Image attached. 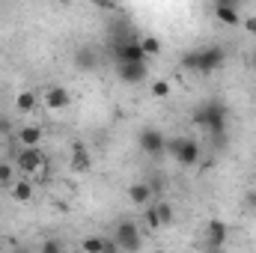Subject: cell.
<instances>
[{
    "label": "cell",
    "instance_id": "obj_1",
    "mask_svg": "<svg viewBox=\"0 0 256 253\" xmlns=\"http://www.w3.org/2000/svg\"><path fill=\"white\" fill-rule=\"evenodd\" d=\"M194 122L200 128H206L212 137H214V143L220 146V143H226V116H230V110H226V104L224 102H218V98H212V102H202L200 108H194Z\"/></svg>",
    "mask_w": 256,
    "mask_h": 253
},
{
    "label": "cell",
    "instance_id": "obj_2",
    "mask_svg": "<svg viewBox=\"0 0 256 253\" xmlns=\"http://www.w3.org/2000/svg\"><path fill=\"white\" fill-rule=\"evenodd\" d=\"M224 63H226V51L220 45H206V48H194V51L182 54V66L196 74H212Z\"/></svg>",
    "mask_w": 256,
    "mask_h": 253
},
{
    "label": "cell",
    "instance_id": "obj_3",
    "mask_svg": "<svg viewBox=\"0 0 256 253\" xmlns=\"http://www.w3.org/2000/svg\"><path fill=\"white\" fill-rule=\"evenodd\" d=\"M167 152H170V155L176 158V164H182V167L200 164V155H202L200 140H194V137H173V140H167Z\"/></svg>",
    "mask_w": 256,
    "mask_h": 253
},
{
    "label": "cell",
    "instance_id": "obj_4",
    "mask_svg": "<svg viewBox=\"0 0 256 253\" xmlns=\"http://www.w3.org/2000/svg\"><path fill=\"white\" fill-rule=\"evenodd\" d=\"M110 238L120 244L122 253H137L140 248H143V236H140V226H137L134 220H120Z\"/></svg>",
    "mask_w": 256,
    "mask_h": 253
},
{
    "label": "cell",
    "instance_id": "obj_5",
    "mask_svg": "<svg viewBox=\"0 0 256 253\" xmlns=\"http://www.w3.org/2000/svg\"><path fill=\"white\" fill-rule=\"evenodd\" d=\"M114 57H116V63L126 66V63H146V54H143V48H140V39L137 36H122V39H116L114 42Z\"/></svg>",
    "mask_w": 256,
    "mask_h": 253
},
{
    "label": "cell",
    "instance_id": "obj_6",
    "mask_svg": "<svg viewBox=\"0 0 256 253\" xmlns=\"http://www.w3.org/2000/svg\"><path fill=\"white\" fill-rule=\"evenodd\" d=\"M137 146H140V152H146V155H161V152H167V137H164V131H158V128L149 126V128L140 131Z\"/></svg>",
    "mask_w": 256,
    "mask_h": 253
},
{
    "label": "cell",
    "instance_id": "obj_7",
    "mask_svg": "<svg viewBox=\"0 0 256 253\" xmlns=\"http://www.w3.org/2000/svg\"><path fill=\"white\" fill-rule=\"evenodd\" d=\"M226 238H230V226H226V220H220V218H212L208 224H206V248H226Z\"/></svg>",
    "mask_w": 256,
    "mask_h": 253
},
{
    "label": "cell",
    "instance_id": "obj_8",
    "mask_svg": "<svg viewBox=\"0 0 256 253\" xmlns=\"http://www.w3.org/2000/svg\"><path fill=\"white\" fill-rule=\"evenodd\" d=\"M212 12H214V18H218L220 24H230V27L242 24V12H238V3H236V0H218V3L212 6Z\"/></svg>",
    "mask_w": 256,
    "mask_h": 253
},
{
    "label": "cell",
    "instance_id": "obj_9",
    "mask_svg": "<svg viewBox=\"0 0 256 253\" xmlns=\"http://www.w3.org/2000/svg\"><path fill=\"white\" fill-rule=\"evenodd\" d=\"M42 164H45V158H42L39 149H21V152L15 155V167H18L21 173H36Z\"/></svg>",
    "mask_w": 256,
    "mask_h": 253
},
{
    "label": "cell",
    "instance_id": "obj_10",
    "mask_svg": "<svg viewBox=\"0 0 256 253\" xmlns=\"http://www.w3.org/2000/svg\"><path fill=\"white\" fill-rule=\"evenodd\" d=\"M128 200L134 202V206H152L155 202V188L149 185V182H134L131 188H128Z\"/></svg>",
    "mask_w": 256,
    "mask_h": 253
},
{
    "label": "cell",
    "instance_id": "obj_11",
    "mask_svg": "<svg viewBox=\"0 0 256 253\" xmlns=\"http://www.w3.org/2000/svg\"><path fill=\"white\" fill-rule=\"evenodd\" d=\"M149 78V68H146V63H126V66H120V80L122 84H143Z\"/></svg>",
    "mask_w": 256,
    "mask_h": 253
},
{
    "label": "cell",
    "instance_id": "obj_12",
    "mask_svg": "<svg viewBox=\"0 0 256 253\" xmlns=\"http://www.w3.org/2000/svg\"><path fill=\"white\" fill-rule=\"evenodd\" d=\"M74 173H90L92 170V158H90V152H86V146L84 143H74V149H72V164H68Z\"/></svg>",
    "mask_w": 256,
    "mask_h": 253
},
{
    "label": "cell",
    "instance_id": "obj_13",
    "mask_svg": "<svg viewBox=\"0 0 256 253\" xmlns=\"http://www.w3.org/2000/svg\"><path fill=\"white\" fill-rule=\"evenodd\" d=\"M74 66H78L80 72H92V68L98 66V54H96V48H92V45H80V48L74 51Z\"/></svg>",
    "mask_w": 256,
    "mask_h": 253
},
{
    "label": "cell",
    "instance_id": "obj_14",
    "mask_svg": "<svg viewBox=\"0 0 256 253\" xmlns=\"http://www.w3.org/2000/svg\"><path fill=\"white\" fill-rule=\"evenodd\" d=\"M68 102H72V96H68L66 86H51V90L45 92V104H48L51 110H63V108H68Z\"/></svg>",
    "mask_w": 256,
    "mask_h": 253
},
{
    "label": "cell",
    "instance_id": "obj_15",
    "mask_svg": "<svg viewBox=\"0 0 256 253\" xmlns=\"http://www.w3.org/2000/svg\"><path fill=\"white\" fill-rule=\"evenodd\" d=\"M18 143H21V149H39V143H42V128L24 126L18 131Z\"/></svg>",
    "mask_w": 256,
    "mask_h": 253
},
{
    "label": "cell",
    "instance_id": "obj_16",
    "mask_svg": "<svg viewBox=\"0 0 256 253\" xmlns=\"http://www.w3.org/2000/svg\"><path fill=\"white\" fill-rule=\"evenodd\" d=\"M36 104H39V96H36L33 90H21V92L15 96V110H18V114H33Z\"/></svg>",
    "mask_w": 256,
    "mask_h": 253
},
{
    "label": "cell",
    "instance_id": "obj_17",
    "mask_svg": "<svg viewBox=\"0 0 256 253\" xmlns=\"http://www.w3.org/2000/svg\"><path fill=\"white\" fill-rule=\"evenodd\" d=\"M9 194H12V200L15 202H30L33 200V185L24 179V182H15L12 188H9Z\"/></svg>",
    "mask_w": 256,
    "mask_h": 253
},
{
    "label": "cell",
    "instance_id": "obj_18",
    "mask_svg": "<svg viewBox=\"0 0 256 253\" xmlns=\"http://www.w3.org/2000/svg\"><path fill=\"white\" fill-rule=\"evenodd\" d=\"M140 48H143L146 57H158V54H161V39H158V36H143V39H140Z\"/></svg>",
    "mask_w": 256,
    "mask_h": 253
},
{
    "label": "cell",
    "instance_id": "obj_19",
    "mask_svg": "<svg viewBox=\"0 0 256 253\" xmlns=\"http://www.w3.org/2000/svg\"><path fill=\"white\" fill-rule=\"evenodd\" d=\"M80 250L84 253H102L104 250V236H86L80 242Z\"/></svg>",
    "mask_w": 256,
    "mask_h": 253
},
{
    "label": "cell",
    "instance_id": "obj_20",
    "mask_svg": "<svg viewBox=\"0 0 256 253\" xmlns=\"http://www.w3.org/2000/svg\"><path fill=\"white\" fill-rule=\"evenodd\" d=\"M0 185L3 188H12L15 185V167L9 161H0Z\"/></svg>",
    "mask_w": 256,
    "mask_h": 253
},
{
    "label": "cell",
    "instance_id": "obj_21",
    "mask_svg": "<svg viewBox=\"0 0 256 253\" xmlns=\"http://www.w3.org/2000/svg\"><path fill=\"white\" fill-rule=\"evenodd\" d=\"M39 253H66V248H63L60 238H45V242L39 244Z\"/></svg>",
    "mask_w": 256,
    "mask_h": 253
},
{
    "label": "cell",
    "instance_id": "obj_22",
    "mask_svg": "<svg viewBox=\"0 0 256 253\" xmlns=\"http://www.w3.org/2000/svg\"><path fill=\"white\" fill-rule=\"evenodd\" d=\"M155 206V212H158V218H161V224H170L176 214H173V206L170 202H152Z\"/></svg>",
    "mask_w": 256,
    "mask_h": 253
},
{
    "label": "cell",
    "instance_id": "obj_23",
    "mask_svg": "<svg viewBox=\"0 0 256 253\" xmlns=\"http://www.w3.org/2000/svg\"><path fill=\"white\" fill-rule=\"evenodd\" d=\"M143 220H146V226H149V230H158V226H164V224H161V218H158V212H155V206H146V214H143Z\"/></svg>",
    "mask_w": 256,
    "mask_h": 253
},
{
    "label": "cell",
    "instance_id": "obj_24",
    "mask_svg": "<svg viewBox=\"0 0 256 253\" xmlns=\"http://www.w3.org/2000/svg\"><path fill=\"white\" fill-rule=\"evenodd\" d=\"M152 96H155V98H167V96H170V84H167V80H155V84H152Z\"/></svg>",
    "mask_w": 256,
    "mask_h": 253
},
{
    "label": "cell",
    "instance_id": "obj_25",
    "mask_svg": "<svg viewBox=\"0 0 256 253\" xmlns=\"http://www.w3.org/2000/svg\"><path fill=\"white\" fill-rule=\"evenodd\" d=\"M0 137H12V120L0 116Z\"/></svg>",
    "mask_w": 256,
    "mask_h": 253
},
{
    "label": "cell",
    "instance_id": "obj_26",
    "mask_svg": "<svg viewBox=\"0 0 256 253\" xmlns=\"http://www.w3.org/2000/svg\"><path fill=\"white\" fill-rule=\"evenodd\" d=\"M242 27H244L248 33H254V36H256V15H248V18H242Z\"/></svg>",
    "mask_w": 256,
    "mask_h": 253
},
{
    "label": "cell",
    "instance_id": "obj_27",
    "mask_svg": "<svg viewBox=\"0 0 256 253\" xmlns=\"http://www.w3.org/2000/svg\"><path fill=\"white\" fill-rule=\"evenodd\" d=\"M102 253H122V250H120V244H116L114 238H104V250Z\"/></svg>",
    "mask_w": 256,
    "mask_h": 253
},
{
    "label": "cell",
    "instance_id": "obj_28",
    "mask_svg": "<svg viewBox=\"0 0 256 253\" xmlns=\"http://www.w3.org/2000/svg\"><path fill=\"white\" fill-rule=\"evenodd\" d=\"M202 253H226V250H224V248H206V244H202Z\"/></svg>",
    "mask_w": 256,
    "mask_h": 253
}]
</instances>
